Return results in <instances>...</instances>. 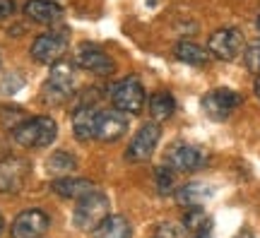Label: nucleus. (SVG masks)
<instances>
[{
    "label": "nucleus",
    "mask_w": 260,
    "mask_h": 238,
    "mask_svg": "<svg viewBox=\"0 0 260 238\" xmlns=\"http://www.w3.org/2000/svg\"><path fill=\"white\" fill-rule=\"evenodd\" d=\"M51 226V217L41 210H24L19 212L15 221L10 224V236L12 238H41L46 236Z\"/></svg>",
    "instance_id": "nucleus-8"
},
{
    "label": "nucleus",
    "mask_w": 260,
    "mask_h": 238,
    "mask_svg": "<svg viewBox=\"0 0 260 238\" xmlns=\"http://www.w3.org/2000/svg\"><path fill=\"white\" fill-rule=\"evenodd\" d=\"M243 48H246L243 34H241V29H236V27L217 29V31H212L210 39H207V51H210V55L219 58V60H236V58L243 53Z\"/></svg>",
    "instance_id": "nucleus-6"
},
{
    "label": "nucleus",
    "mask_w": 260,
    "mask_h": 238,
    "mask_svg": "<svg viewBox=\"0 0 260 238\" xmlns=\"http://www.w3.org/2000/svg\"><path fill=\"white\" fill-rule=\"evenodd\" d=\"M75 63L77 67H82L87 73L94 75H109L113 73V60L104 53L102 48L92 46V44H80L75 51Z\"/></svg>",
    "instance_id": "nucleus-13"
},
{
    "label": "nucleus",
    "mask_w": 260,
    "mask_h": 238,
    "mask_svg": "<svg viewBox=\"0 0 260 238\" xmlns=\"http://www.w3.org/2000/svg\"><path fill=\"white\" fill-rule=\"evenodd\" d=\"M51 190L56 192V195H60V197H65V200H82V197H87L89 192L99 190L96 188V183H92V181H87V178H73V176H63V178H56L53 183H51Z\"/></svg>",
    "instance_id": "nucleus-15"
},
{
    "label": "nucleus",
    "mask_w": 260,
    "mask_h": 238,
    "mask_svg": "<svg viewBox=\"0 0 260 238\" xmlns=\"http://www.w3.org/2000/svg\"><path fill=\"white\" fill-rule=\"evenodd\" d=\"M68 53V37L63 31H46V34H39L34 39V44L29 48L31 60H37L41 65H56L60 63Z\"/></svg>",
    "instance_id": "nucleus-5"
},
{
    "label": "nucleus",
    "mask_w": 260,
    "mask_h": 238,
    "mask_svg": "<svg viewBox=\"0 0 260 238\" xmlns=\"http://www.w3.org/2000/svg\"><path fill=\"white\" fill-rule=\"evenodd\" d=\"M109 214H111L109 197H106L104 192L94 190V192H89L87 197L77 200V207H75V212H73V221L77 229L94 231Z\"/></svg>",
    "instance_id": "nucleus-4"
},
{
    "label": "nucleus",
    "mask_w": 260,
    "mask_h": 238,
    "mask_svg": "<svg viewBox=\"0 0 260 238\" xmlns=\"http://www.w3.org/2000/svg\"><path fill=\"white\" fill-rule=\"evenodd\" d=\"M24 120H27V116H24V111L19 109V106H3L0 109V123L10 132L17 128L19 123H24Z\"/></svg>",
    "instance_id": "nucleus-24"
},
{
    "label": "nucleus",
    "mask_w": 260,
    "mask_h": 238,
    "mask_svg": "<svg viewBox=\"0 0 260 238\" xmlns=\"http://www.w3.org/2000/svg\"><path fill=\"white\" fill-rule=\"evenodd\" d=\"M15 8H17V5H15L12 0H0V22L12 17V15H15Z\"/></svg>",
    "instance_id": "nucleus-28"
},
{
    "label": "nucleus",
    "mask_w": 260,
    "mask_h": 238,
    "mask_svg": "<svg viewBox=\"0 0 260 238\" xmlns=\"http://www.w3.org/2000/svg\"><path fill=\"white\" fill-rule=\"evenodd\" d=\"M15 142L29 149H39V147L53 145L58 138V123L51 116H34L27 118L24 123H19L17 128L12 130Z\"/></svg>",
    "instance_id": "nucleus-1"
},
{
    "label": "nucleus",
    "mask_w": 260,
    "mask_h": 238,
    "mask_svg": "<svg viewBox=\"0 0 260 238\" xmlns=\"http://www.w3.org/2000/svg\"><path fill=\"white\" fill-rule=\"evenodd\" d=\"M154 183H157V192L159 195H171L176 192V178H174V168L171 166H159L154 171Z\"/></svg>",
    "instance_id": "nucleus-23"
},
{
    "label": "nucleus",
    "mask_w": 260,
    "mask_h": 238,
    "mask_svg": "<svg viewBox=\"0 0 260 238\" xmlns=\"http://www.w3.org/2000/svg\"><path fill=\"white\" fill-rule=\"evenodd\" d=\"M133 226L123 214H109L106 219L92 231V238H130Z\"/></svg>",
    "instance_id": "nucleus-17"
},
{
    "label": "nucleus",
    "mask_w": 260,
    "mask_h": 238,
    "mask_svg": "<svg viewBox=\"0 0 260 238\" xmlns=\"http://www.w3.org/2000/svg\"><path fill=\"white\" fill-rule=\"evenodd\" d=\"M24 87V80L19 77L17 73H10L3 77V82H0V94H15L17 89Z\"/></svg>",
    "instance_id": "nucleus-27"
},
{
    "label": "nucleus",
    "mask_w": 260,
    "mask_h": 238,
    "mask_svg": "<svg viewBox=\"0 0 260 238\" xmlns=\"http://www.w3.org/2000/svg\"><path fill=\"white\" fill-rule=\"evenodd\" d=\"M253 89H255V96L260 99V75H258V80H255V87H253Z\"/></svg>",
    "instance_id": "nucleus-31"
},
{
    "label": "nucleus",
    "mask_w": 260,
    "mask_h": 238,
    "mask_svg": "<svg viewBox=\"0 0 260 238\" xmlns=\"http://www.w3.org/2000/svg\"><path fill=\"white\" fill-rule=\"evenodd\" d=\"M207 156L200 147L188 145V142H178V145L169 147L167 152V164L174 168V171H181V174H190V171H198L203 168Z\"/></svg>",
    "instance_id": "nucleus-10"
},
{
    "label": "nucleus",
    "mask_w": 260,
    "mask_h": 238,
    "mask_svg": "<svg viewBox=\"0 0 260 238\" xmlns=\"http://www.w3.org/2000/svg\"><path fill=\"white\" fill-rule=\"evenodd\" d=\"M243 63H246V67L251 73L260 75V39L251 41L248 46L243 48Z\"/></svg>",
    "instance_id": "nucleus-25"
},
{
    "label": "nucleus",
    "mask_w": 260,
    "mask_h": 238,
    "mask_svg": "<svg viewBox=\"0 0 260 238\" xmlns=\"http://www.w3.org/2000/svg\"><path fill=\"white\" fill-rule=\"evenodd\" d=\"M147 109H149V116H152L154 123H164V120H169L174 116V111H176V99H174L169 92L161 89V92H154L149 96Z\"/></svg>",
    "instance_id": "nucleus-19"
},
{
    "label": "nucleus",
    "mask_w": 260,
    "mask_h": 238,
    "mask_svg": "<svg viewBox=\"0 0 260 238\" xmlns=\"http://www.w3.org/2000/svg\"><path fill=\"white\" fill-rule=\"evenodd\" d=\"M109 96H111V104L118 111L128 113V116H138L142 113L145 104H147V94H145V87L138 77H123L118 82L111 84L109 89Z\"/></svg>",
    "instance_id": "nucleus-3"
},
{
    "label": "nucleus",
    "mask_w": 260,
    "mask_h": 238,
    "mask_svg": "<svg viewBox=\"0 0 260 238\" xmlns=\"http://www.w3.org/2000/svg\"><path fill=\"white\" fill-rule=\"evenodd\" d=\"M5 231V219H3V214H0V233Z\"/></svg>",
    "instance_id": "nucleus-32"
},
{
    "label": "nucleus",
    "mask_w": 260,
    "mask_h": 238,
    "mask_svg": "<svg viewBox=\"0 0 260 238\" xmlns=\"http://www.w3.org/2000/svg\"><path fill=\"white\" fill-rule=\"evenodd\" d=\"M29 178V164L19 156H5L0 159V192L12 195L24 188Z\"/></svg>",
    "instance_id": "nucleus-11"
},
{
    "label": "nucleus",
    "mask_w": 260,
    "mask_h": 238,
    "mask_svg": "<svg viewBox=\"0 0 260 238\" xmlns=\"http://www.w3.org/2000/svg\"><path fill=\"white\" fill-rule=\"evenodd\" d=\"M99 118H102V109L96 104H80L73 113V135L80 142L96 140Z\"/></svg>",
    "instance_id": "nucleus-12"
},
{
    "label": "nucleus",
    "mask_w": 260,
    "mask_h": 238,
    "mask_svg": "<svg viewBox=\"0 0 260 238\" xmlns=\"http://www.w3.org/2000/svg\"><path fill=\"white\" fill-rule=\"evenodd\" d=\"M75 94V75L68 63H56L41 87V101L46 106H63Z\"/></svg>",
    "instance_id": "nucleus-2"
},
{
    "label": "nucleus",
    "mask_w": 260,
    "mask_h": 238,
    "mask_svg": "<svg viewBox=\"0 0 260 238\" xmlns=\"http://www.w3.org/2000/svg\"><path fill=\"white\" fill-rule=\"evenodd\" d=\"M188 236H190V238H214L212 236V224H207V226L193 231V233H188Z\"/></svg>",
    "instance_id": "nucleus-29"
},
{
    "label": "nucleus",
    "mask_w": 260,
    "mask_h": 238,
    "mask_svg": "<svg viewBox=\"0 0 260 238\" xmlns=\"http://www.w3.org/2000/svg\"><path fill=\"white\" fill-rule=\"evenodd\" d=\"M258 29H260V17H258Z\"/></svg>",
    "instance_id": "nucleus-33"
},
{
    "label": "nucleus",
    "mask_w": 260,
    "mask_h": 238,
    "mask_svg": "<svg viewBox=\"0 0 260 238\" xmlns=\"http://www.w3.org/2000/svg\"><path fill=\"white\" fill-rule=\"evenodd\" d=\"M241 94L234 92V89H226V87H219V89H212L203 96V111L207 113V118L212 120H226L234 111L241 106Z\"/></svg>",
    "instance_id": "nucleus-7"
},
{
    "label": "nucleus",
    "mask_w": 260,
    "mask_h": 238,
    "mask_svg": "<svg viewBox=\"0 0 260 238\" xmlns=\"http://www.w3.org/2000/svg\"><path fill=\"white\" fill-rule=\"evenodd\" d=\"M24 15L31 22H39V24H53V22L60 19L63 10L53 0H27L24 3Z\"/></svg>",
    "instance_id": "nucleus-16"
},
{
    "label": "nucleus",
    "mask_w": 260,
    "mask_h": 238,
    "mask_svg": "<svg viewBox=\"0 0 260 238\" xmlns=\"http://www.w3.org/2000/svg\"><path fill=\"white\" fill-rule=\"evenodd\" d=\"M128 113L123 111H102V118H99V130H96V140L102 142H116L125 135L128 130Z\"/></svg>",
    "instance_id": "nucleus-14"
},
{
    "label": "nucleus",
    "mask_w": 260,
    "mask_h": 238,
    "mask_svg": "<svg viewBox=\"0 0 260 238\" xmlns=\"http://www.w3.org/2000/svg\"><path fill=\"white\" fill-rule=\"evenodd\" d=\"M236 238H255V236H253V231L243 229V231H239V236H236Z\"/></svg>",
    "instance_id": "nucleus-30"
},
{
    "label": "nucleus",
    "mask_w": 260,
    "mask_h": 238,
    "mask_svg": "<svg viewBox=\"0 0 260 238\" xmlns=\"http://www.w3.org/2000/svg\"><path fill=\"white\" fill-rule=\"evenodd\" d=\"M174 55L181 63H188V65H205L210 60V51H205L203 46H198L193 41H178L174 46Z\"/></svg>",
    "instance_id": "nucleus-20"
},
{
    "label": "nucleus",
    "mask_w": 260,
    "mask_h": 238,
    "mask_svg": "<svg viewBox=\"0 0 260 238\" xmlns=\"http://www.w3.org/2000/svg\"><path fill=\"white\" fill-rule=\"evenodd\" d=\"M149 238H183V229H178L176 224H171V221H161L157 224Z\"/></svg>",
    "instance_id": "nucleus-26"
},
{
    "label": "nucleus",
    "mask_w": 260,
    "mask_h": 238,
    "mask_svg": "<svg viewBox=\"0 0 260 238\" xmlns=\"http://www.w3.org/2000/svg\"><path fill=\"white\" fill-rule=\"evenodd\" d=\"M212 197V188L207 183H186L176 190V202L181 207H200L203 202Z\"/></svg>",
    "instance_id": "nucleus-18"
},
{
    "label": "nucleus",
    "mask_w": 260,
    "mask_h": 238,
    "mask_svg": "<svg viewBox=\"0 0 260 238\" xmlns=\"http://www.w3.org/2000/svg\"><path fill=\"white\" fill-rule=\"evenodd\" d=\"M207 224H212V219L207 217V212L203 207H188L186 217H183V231L186 233H193V231L203 229Z\"/></svg>",
    "instance_id": "nucleus-22"
},
{
    "label": "nucleus",
    "mask_w": 260,
    "mask_h": 238,
    "mask_svg": "<svg viewBox=\"0 0 260 238\" xmlns=\"http://www.w3.org/2000/svg\"><path fill=\"white\" fill-rule=\"evenodd\" d=\"M77 168V159L73 154H68L65 149H58L46 159V171L56 178H63V176H70Z\"/></svg>",
    "instance_id": "nucleus-21"
},
{
    "label": "nucleus",
    "mask_w": 260,
    "mask_h": 238,
    "mask_svg": "<svg viewBox=\"0 0 260 238\" xmlns=\"http://www.w3.org/2000/svg\"><path fill=\"white\" fill-rule=\"evenodd\" d=\"M159 140H161V128H159V123H145L142 128L135 132V138L130 140V147L125 156H128L130 161H147L149 156L154 154V149H157Z\"/></svg>",
    "instance_id": "nucleus-9"
}]
</instances>
